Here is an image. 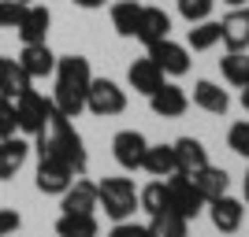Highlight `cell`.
Listing matches in <instances>:
<instances>
[{
	"mask_svg": "<svg viewBox=\"0 0 249 237\" xmlns=\"http://www.w3.org/2000/svg\"><path fill=\"white\" fill-rule=\"evenodd\" d=\"M26 156H30V144L22 141V137H0V182L19 174Z\"/></svg>",
	"mask_w": 249,
	"mask_h": 237,
	"instance_id": "cell-19",
	"label": "cell"
},
{
	"mask_svg": "<svg viewBox=\"0 0 249 237\" xmlns=\"http://www.w3.org/2000/svg\"><path fill=\"white\" fill-rule=\"evenodd\" d=\"M138 19H142V4L138 0H115L112 4V26H115L119 37H134Z\"/></svg>",
	"mask_w": 249,
	"mask_h": 237,
	"instance_id": "cell-26",
	"label": "cell"
},
{
	"mask_svg": "<svg viewBox=\"0 0 249 237\" xmlns=\"http://www.w3.org/2000/svg\"><path fill=\"white\" fill-rule=\"evenodd\" d=\"M219 26H223V45H227V52H246L249 48V4L231 8Z\"/></svg>",
	"mask_w": 249,
	"mask_h": 237,
	"instance_id": "cell-14",
	"label": "cell"
},
{
	"mask_svg": "<svg viewBox=\"0 0 249 237\" xmlns=\"http://www.w3.org/2000/svg\"><path fill=\"white\" fill-rule=\"evenodd\" d=\"M186 234H190V219L171 211V207L149 215V237H186Z\"/></svg>",
	"mask_w": 249,
	"mask_h": 237,
	"instance_id": "cell-22",
	"label": "cell"
},
{
	"mask_svg": "<svg viewBox=\"0 0 249 237\" xmlns=\"http://www.w3.org/2000/svg\"><path fill=\"white\" fill-rule=\"evenodd\" d=\"M145 148H149V141L138 134V130H119V134L112 137V156L123 171H142Z\"/></svg>",
	"mask_w": 249,
	"mask_h": 237,
	"instance_id": "cell-9",
	"label": "cell"
},
{
	"mask_svg": "<svg viewBox=\"0 0 249 237\" xmlns=\"http://www.w3.org/2000/svg\"><path fill=\"white\" fill-rule=\"evenodd\" d=\"M190 182H194L197 193L205 196V204H208V200H216V196H223V193H227V186H231L227 171H219V167H212V163H205L201 171H194Z\"/></svg>",
	"mask_w": 249,
	"mask_h": 237,
	"instance_id": "cell-21",
	"label": "cell"
},
{
	"mask_svg": "<svg viewBox=\"0 0 249 237\" xmlns=\"http://www.w3.org/2000/svg\"><path fill=\"white\" fill-rule=\"evenodd\" d=\"M145 56H149V60H153L164 74H171V78H178V74L190 71V48H186V45H178V41H171V37L149 45Z\"/></svg>",
	"mask_w": 249,
	"mask_h": 237,
	"instance_id": "cell-8",
	"label": "cell"
},
{
	"mask_svg": "<svg viewBox=\"0 0 249 237\" xmlns=\"http://www.w3.org/2000/svg\"><path fill=\"white\" fill-rule=\"evenodd\" d=\"M19 4H30V0H19Z\"/></svg>",
	"mask_w": 249,
	"mask_h": 237,
	"instance_id": "cell-41",
	"label": "cell"
},
{
	"mask_svg": "<svg viewBox=\"0 0 249 237\" xmlns=\"http://www.w3.org/2000/svg\"><path fill=\"white\" fill-rule=\"evenodd\" d=\"M34 141H37V144H49L60 159H67V167H71L74 174H86V167H89L86 141H82V134L74 130V123L67 119V115L56 111V115H52V123H49V130H45V134H37Z\"/></svg>",
	"mask_w": 249,
	"mask_h": 237,
	"instance_id": "cell-2",
	"label": "cell"
},
{
	"mask_svg": "<svg viewBox=\"0 0 249 237\" xmlns=\"http://www.w3.org/2000/svg\"><path fill=\"white\" fill-rule=\"evenodd\" d=\"M30 89H34V78L19 67V60H8V63H4V74H0V96L19 100V96L30 93Z\"/></svg>",
	"mask_w": 249,
	"mask_h": 237,
	"instance_id": "cell-23",
	"label": "cell"
},
{
	"mask_svg": "<svg viewBox=\"0 0 249 237\" xmlns=\"http://www.w3.org/2000/svg\"><path fill=\"white\" fill-rule=\"evenodd\" d=\"M86 111H93L97 119L123 115L126 111V89H119L112 78H93L89 89H86Z\"/></svg>",
	"mask_w": 249,
	"mask_h": 237,
	"instance_id": "cell-7",
	"label": "cell"
},
{
	"mask_svg": "<svg viewBox=\"0 0 249 237\" xmlns=\"http://www.w3.org/2000/svg\"><path fill=\"white\" fill-rule=\"evenodd\" d=\"M52 115H56V104H52V96H41L37 89H30V93H22L19 100H15V119H19V130L22 134H45L52 123Z\"/></svg>",
	"mask_w": 249,
	"mask_h": 237,
	"instance_id": "cell-5",
	"label": "cell"
},
{
	"mask_svg": "<svg viewBox=\"0 0 249 237\" xmlns=\"http://www.w3.org/2000/svg\"><path fill=\"white\" fill-rule=\"evenodd\" d=\"M242 108H246V111H249V82L242 85Z\"/></svg>",
	"mask_w": 249,
	"mask_h": 237,
	"instance_id": "cell-37",
	"label": "cell"
},
{
	"mask_svg": "<svg viewBox=\"0 0 249 237\" xmlns=\"http://www.w3.org/2000/svg\"><path fill=\"white\" fill-rule=\"evenodd\" d=\"M164 189H167V207H171V211H178V215H186V219H197L201 211H205V196L190 182V174H182V171L167 174Z\"/></svg>",
	"mask_w": 249,
	"mask_h": 237,
	"instance_id": "cell-6",
	"label": "cell"
},
{
	"mask_svg": "<svg viewBox=\"0 0 249 237\" xmlns=\"http://www.w3.org/2000/svg\"><path fill=\"white\" fill-rule=\"evenodd\" d=\"M242 193H246V204H249V171H246V182H242Z\"/></svg>",
	"mask_w": 249,
	"mask_h": 237,
	"instance_id": "cell-38",
	"label": "cell"
},
{
	"mask_svg": "<svg viewBox=\"0 0 249 237\" xmlns=\"http://www.w3.org/2000/svg\"><path fill=\"white\" fill-rule=\"evenodd\" d=\"M149 108H153V115H160V119H178V115H186L190 96H186L182 85L164 82L156 93H149Z\"/></svg>",
	"mask_w": 249,
	"mask_h": 237,
	"instance_id": "cell-12",
	"label": "cell"
},
{
	"mask_svg": "<svg viewBox=\"0 0 249 237\" xmlns=\"http://www.w3.org/2000/svg\"><path fill=\"white\" fill-rule=\"evenodd\" d=\"M97 215H74V211H63L56 219V234L60 237H97Z\"/></svg>",
	"mask_w": 249,
	"mask_h": 237,
	"instance_id": "cell-27",
	"label": "cell"
},
{
	"mask_svg": "<svg viewBox=\"0 0 249 237\" xmlns=\"http://www.w3.org/2000/svg\"><path fill=\"white\" fill-rule=\"evenodd\" d=\"M60 196H63L60 200L63 211H74V215H93L97 211V182H86L82 174L74 178Z\"/></svg>",
	"mask_w": 249,
	"mask_h": 237,
	"instance_id": "cell-13",
	"label": "cell"
},
{
	"mask_svg": "<svg viewBox=\"0 0 249 237\" xmlns=\"http://www.w3.org/2000/svg\"><path fill=\"white\" fill-rule=\"evenodd\" d=\"M22 8L26 4H19V0H0V30H15L22 19Z\"/></svg>",
	"mask_w": 249,
	"mask_h": 237,
	"instance_id": "cell-33",
	"label": "cell"
},
{
	"mask_svg": "<svg viewBox=\"0 0 249 237\" xmlns=\"http://www.w3.org/2000/svg\"><path fill=\"white\" fill-rule=\"evenodd\" d=\"M227 148L238 152L242 159H249V123H234L227 130Z\"/></svg>",
	"mask_w": 249,
	"mask_h": 237,
	"instance_id": "cell-31",
	"label": "cell"
},
{
	"mask_svg": "<svg viewBox=\"0 0 249 237\" xmlns=\"http://www.w3.org/2000/svg\"><path fill=\"white\" fill-rule=\"evenodd\" d=\"M19 67L30 78H49L56 71V52L49 48V41H37V45H22L19 52Z\"/></svg>",
	"mask_w": 249,
	"mask_h": 237,
	"instance_id": "cell-16",
	"label": "cell"
},
{
	"mask_svg": "<svg viewBox=\"0 0 249 237\" xmlns=\"http://www.w3.org/2000/svg\"><path fill=\"white\" fill-rule=\"evenodd\" d=\"M22 226V215L15 211V207H0V237H11V234H19Z\"/></svg>",
	"mask_w": 249,
	"mask_h": 237,
	"instance_id": "cell-34",
	"label": "cell"
},
{
	"mask_svg": "<svg viewBox=\"0 0 249 237\" xmlns=\"http://www.w3.org/2000/svg\"><path fill=\"white\" fill-rule=\"evenodd\" d=\"M219 41H223V26H219V22H212V19L190 22L186 48H194V52H208V48H216Z\"/></svg>",
	"mask_w": 249,
	"mask_h": 237,
	"instance_id": "cell-25",
	"label": "cell"
},
{
	"mask_svg": "<svg viewBox=\"0 0 249 237\" xmlns=\"http://www.w3.org/2000/svg\"><path fill=\"white\" fill-rule=\"evenodd\" d=\"M126 82H130V89H134V93L149 96V93H156V89L164 85V71H160V67H156V63L145 56V60H134V63H130Z\"/></svg>",
	"mask_w": 249,
	"mask_h": 237,
	"instance_id": "cell-17",
	"label": "cell"
},
{
	"mask_svg": "<svg viewBox=\"0 0 249 237\" xmlns=\"http://www.w3.org/2000/svg\"><path fill=\"white\" fill-rule=\"evenodd\" d=\"M108 237H149V226H138V222L126 219V222H115Z\"/></svg>",
	"mask_w": 249,
	"mask_h": 237,
	"instance_id": "cell-35",
	"label": "cell"
},
{
	"mask_svg": "<svg viewBox=\"0 0 249 237\" xmlns=\"http://www.w3.org/2000/svg\"><path fill=\"white\" fill-rule=\"evenodd\" d=\"M212 8H216V0H178V15L186 22H201L212 15Z\"/></svg>",
	"mask_w": 249,
	"mask_h": 237,
	"instance_id": "cell-30",
	"label": "cell"
},
{
	"mask_svg": "<svg viewBox=\"0 0 249 237\" xmlns=\"http://www.w3.org/2000/svg\"><path fill=\"white\" fill-rule=\"evenodd\" d=\"M208 219H212V226H216L219 234H238L242 219H246V204L223 193V196H216V200H208Z\"/></svg>",
	"mask_w": 249,
	"mask_h": 237,
	"instance_id": "cell-10",
	"label": "cell"
},
{
	"mask_svg": "<svg viewBox=\"0 0 249 237\" xmlns=\"http://www.w3.org/2000/svg\"><path fill=\"white\" fill-rule=\"evenodd\" d=\"M219 71H223V78H227L231 85H246L249 82V52H227L223 60H219Z\"/></svg>",
	"mask_w": 249,
	"mask_h": 237,
	"instance_id": "cell-28",
	"label": "cell"
},
{
	"mask_svg": "<svg viewBox=\"0 0 249 237\" xmlns=\"http://www.w3.org/2000/svg\"><path fill=\"white\" fill-rule=\"evenodd\" d=\"M142 171H149L153 178L175 174V171H178L175 148H171V144H149V148H145V159H142Z\"/></svg>",
	"mask_w": 249,
	"mask_h": 237,
	"instance_id": "cell-24",
	"label": "cell"
},
{
	"mask_svg": "<svg viewBox=\"0 0 249 237\" xmlns=\"http://www.w3.org/2000/svg\"><path fill=\"white\" fill-rule=\"evenodd\" d=\"M138 207H142L145 215H156V211H164V207H167L164 178H156V182H149L145 189H138Z\"/></svg>",
	"mask_w": 249,
	"mask_h": 237,
	"instance_id": "cell-29",
	"label": "cell"
},
{
	"mask_svg": "<svg viewBox=\"0 0 249 237\" xmlns=\"http://www.w3.org/2000/svg\"><path fill=\"white\" fill-rule=\"evenodd\" d=\"M171 148H175V163H178L182 174H194V171H201V167L208 163V148L197 137H178Z\"/></svg>",
	"mask_w": 249,
	"mask_h": 237,
	"instance_id": "cell-20",
	"label": "cell"
},
{
	"mask_svg": "<svg viewBox=\"0 0 249 237\" xmlns=\"http://www.w3.org/2000/svg\"><path fill=\"white\" fill-rule=\"evenodd\" d=\"M97 207H104V215L112 222H126L138 211V189L130 178H104L97 182Z\"/></svg>",
	"mask_w": 249,
	"mask_h": 237,
	"instance_id": "cell-3",
	"label": "cell"
},
{
	"mask_svg": "<svg viewBox=\"0 0 249 237\" xmlns=\"http://www.w3.org/2000/svg\"><path fill=\"white\" fill-rule=\"evenodd\" d=\"M19 130V119H15V100L0 96V137H15Z\"/></svg>",
	"mask_w": 249,
	"mask_h": 237,
	"instance_id": "cell-32",
	"label": "cell"
},
{
	"mask_svg": "<svg viewBox=\"0 0 249 237\" xmlns=\"http://www.w3.org/2000/svg\"><path fill=\"white\" fill-rule=\"evenodd\" d=\"M74 8H86V11H97V8H104L108 0H71Z\"/></svg>",
	"mask_w": 249,
	"mask_h": 237,
	"instance_id": "cell-36",
	"label": "cell"
},
{
	"mask_svg": "<svg viewBox=\"0 0 249 237\" xmlns=\"http://www.w3.org/2000/svg\"><path fill=\"white\" fill-rule=\"evenodd\" d=\"M56 89H52V104L56 111L67 119H78L86 111V89L93 82L89 60L86 56H56Z\"/></svg>",
	"mask_w": 249,
	"mask_h": 237,
	"instance_id": "cell-1",
	"label": "cell"
},
{
	"mask_svg": "<svg viewBox=\"0 0 249 237\" xmlns=\"http://www.w3.org/2000/svg\"><path fill=\"white\" fill-rule=\"evenodd\" d=\"M138 41L145 45H156L164 41V37H171V15H167L164 8H142V19H138Z\"/></svg>",
	"mask_w": 249,
	"mask_h": 237,
	"instance_id": "cell-15",
	"label": "cell"
},
{
	"mask_svg": "<svg viewBox=\"0 0 249 237\" xmlns=\"http://www.w3.org/2000/svg\"><path fill=\"white\" fill-rule=\"evenodd\" d=\"M223 4H231V8H242V4H249V0H223Z\"/></svg>",
	"mask_w": 249,
	"mask_h": 237,
	"instance_id": "cell-39",
	"label": "cell"
},
{
	"mask_svg": "<svg viewBox=\"0 0 249 237\" xmlns=\"http://www.w3.org/2000/svg\"><path fill=\"white\" fill-rule=\"evenodd\" d=\"M34 148H37V189L49 193V196H60L78 174L67 167V159H60V156L52 152L49 144H37V141H34Z\"/></svg>",
	"mask_w": 249,
	"mask_h": 237,
	"instance_id": "cell-4",
	"label": "cell"
},
{
	"mask_svg": "<svg viewBox=\"0 0 249 237\" xmlns=\"http://www.w3.org/2000/svg\"><path fill=\"white\" fill-rule=\"evenodd\" d=\"M49 26H52V11L45 8V4H26L19 26H15V33H19L22 45H37V41L49 37Z\"/></svg>",
	"mask_w": 249,
	"mask_h": 237,
	"instance_id": "cell-11",
	"label": "cell"
},
{
	"mask_svg": "<svg viewBox=\"0 0 249 237\" xmlns=\"http://www.w3.org/2000/svg\"><path fill=\"white\" fill-rule=\"evenodd\" d=\"M4 63H8V60H4V56H0V74H4Z\"/></svg>",
	"mask_w": 249,
	"mask_h": 237,
	"instance_id": "cell-40",
	"label": "cell"
},
{
	"mask_svg": "<svg viewBox=\"0 0 249 237\" xmlns=\"http://www.w3.org/2000/svg\"><path fill=\"white\" fill-rule=\"evenodd\" d=\"M194 104H197L201 111L208 115H227L231 111V96L223 85L208 82V78H201V82H194Z\"/></svg>",
	"mask_w": 249,
	"mask_h": 237,
	"instance_id": "cell-18",
	"label": "cell"
}]
</instances>
